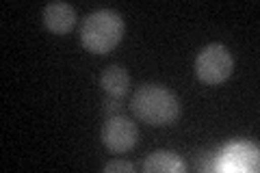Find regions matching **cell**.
I'll return each mask as SVG.
<instances>
[{"instance_id":"obj_9","label":"cell","mask_w":260,"mask_h":173,"mask_svg":"<svg viewBox=\"0 0 260 173\" xmlns=\"http://www.w3.org/2000/svg\"><path fill=\"white\" fill-rule=\"evenodd\" d=\"M104 171H107V173H121V171L133 173L135 171V164L128 162V160H111V162H107Z\"/></svg>"},{"instance_id":"obj_2","label":"cell","mask_w":260,"mask_h":173,"mask_svg":"<svg viewBox=\"0 0 260 173\" xmlns=\"http://www.w3.org/2000/svg\"><path fill=\"white\" fill-rule=\"evenodd\" d=\"M124 20L113 9H98L91 11L80 24V41L89 52L93 54H109L113 48L124 37Z\"/></svg>"},{"instance_id":"obj_7","label":"cell","mask_w":260,"mask_h":173,"mask_svg":"<svg viewBox=\"0 0 260 173\" xmlns=\"http://www.w3.org/2000/svg\"><path fill=\"white\" fill-rule=\"evenodd\" d=\"M186 164L176 152L169 150H158L152 152L143 162L145 173H184Z\"/></svg>"},{"instance_id":"obj_8","label":"cell","mask_w":260,"mask_h":173,"mask_svg":"<svg viewBox=\"0 0 260 173\" xmlns=\"http://www.w3.org/2000/svg\"><path fill=\"white\" fill-rule=\"evenodd\" d=\"M225 158L234 169H256V150L249 145H234L225 154Z\"/></svg>"},{"instance_id":"obj_1","label":"cell","mask_w":260,"mask_h":173,"mask_svg":"<svg viewBox=\"0 0 260 173\" xmlns=\"http://www.w3.org/2000/svg\"><path fill=\"white\" fill-rule=\"evenodd\" d=\"M130 109L148 126H172L180 115L178 97L162 85H143L135 91Z\"/></svg>"},{"instance_id":"obj_4","label":"cell","mask_w":260,"mask_h":173,"mask_svg":"<svg viewBox=\"0 0 260 173\" xmlns=\"http://www.w3.org/2000/svg\"><path fill=\"white\" fill-rule=\"evenodd\" d=\"M139 130L137 123L130 121L124 115H109V119L102 126V143L113 154L130 152L137 145Z\"/></svg>"},{"instance_id":"obj_6","label":"cell","mask_w":260,"mask_h":173,"mask_svg":"<svg viewBox=\"0 0 260 173\" xmlns=\"http://www.w3.org/2000/svg\"><path fill=\"white\" fill-rule=\"evenodd\" d=\"M100 87L109 97L121 100V97L128 95V89H130L128 72L121 67V65H109V67L102 72V76H100Z\"/></svg>"},{"instance_id":"obj_5","label":"cell","mask_w":260,"mask_h":173,"mask_svg":"<svg viewBox=\"0 0 260 173\" xmlns=\"http://www.w3.org/2000/svg\"><path fill=\"white\" fill-rule=\"evenodd\" d=\"M42 22L54 35H68L76 26V11L68 3H50L44 7Z\"/></svg>"},{"instance_id":"obj_3","label":"cell","mask_w":260,"mask_h":173,"mask_svg":"<svg viewBox=\"0 0 260 173\" xmlns=\"http://www.w3.org/2000/svg\"><path fill=\"white\" fill-rule=\"evenodd\" d=\"M234 70V56L223 44H208L195 56V76L206 85H221Z\"/></svg>"}]
</instances>
